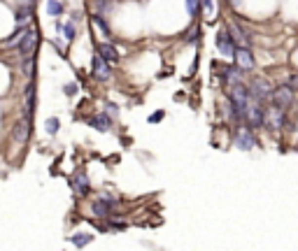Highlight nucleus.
I'll return each instance as SVG.
<instances>
[{"label": "nucleus", "mask_w": 298, "mask_h": 251, "mask_svg": "<svg viewBox=\"0 0 298 251\" xmlns=\"http://www.w3.org/2000/svg\"><path fill=\"white\" fill-rule=\"evenodd\" d=\"M91 68H93V77H96V79H100V82H107V79H110V63H107L100 54L93 56Z\"/></svg>", "instance_id": "nucleus-7"}, {"label": "nucleus", "mask_w": 298, "mask_h": 251, "mask_svg": "<svg viewBox=\"0 0 298 251\" xmlns=\"http://www.w3.org/2000/svg\"><path fill=\"white\" fill-rule=\"evenodd\" d=\"M235 65L240 68V70H245V72H249V70H254V56H252V52H249V47H235Z\"/></svg>", "instance_id": "nucleus-5"}, {"label": "nucleus", "mask_w": 298, "mask_h": 251, "mask_svg": "<svg viewBox=\"0 0 298 251\" xmlns=\"http://www.w3.org/2000/svg\"><path fill=\"white\" fill-rule=\"evenodd\" d=\"M228 2H231V5H233L235 10H238V5H240V0H228Z\"/></svg>", "instance_id": "nucleus-32"}, {"label": "nucleus", "mask_w": 298, "mask_h": 251, "mask_svg": "<svg viewBox=\"0 0 298 251\" xmlns=\"http://www.w3.org/2000/svg\"><path fill=\"white\" fill-rule=\"evenodd\" d=\"M263 126L270 128L273 133L282 130V128L287 126V114H284V109H282V107H277V105L266 107V109H263Z\"/></svg>", "instance_id": "nucleus-2"}, {"label": "nucleus", "mask_w": 298, "mask_h": 251, "mask_svg": "<svg viewBox=\"0 0 298 251\" xmlns=\"http://www.w3.org/2000/svg\"><path fill=\"white\" fill-rule=\"evenodd\" d=\"M63 91H65V95H74V93H77V84H68Z\"/></svg>", "instance_id": "nucleus-28"}, {"label": "nucleus", "mask_w": 298, "mask_h": 251, "mask_svg": "<svg viewBox=\"0 0 298 251\" xmlns=\"http://www.w3.org/2000/svg\"><path fill=\"white\" fill-rule=\"evenodd\" d=\"M161 119H163V112H156V114L149 116V121H151V124H156V121H161Z\"/></svg>", "instance_id": "nucleus-31"}, {"label": "nucleus", "mask_w": 298, "mask_h": 251, "mask_svg": "<svg viewBox=\"0 0 298 251\" xmlns=\"http://www.w3.org/2000/svg\"><path fill=\"white\" fill-rule=\"evenodd\" d=\"M249 93L254 95L256 100H266L273 93V86H270V82H268L266 77H254L252 84H249Z\"/></svg>", "instance_id": "nucleus-4"}, {"label": "nucleus", "mask_w": 298, "mask_h": 251, "mask_svg": "<svg viewBox=\"0 0 298 251\" xmlns=\"http://www.w3.org/2000/svg\"><path fill=\"white\" fill-rule=\"evenodd\" d=\"M228 98H231V105H233V109H235V116H245L247 105H249V100H252L249 89H247V86H240V84H235L233 89L228 91Z\"/></svg>", "instance_id": "nucleus-1"}, {"label": "nucleus", "mask_w": 298, "mask_h": 251, "mask_svg": "<svg viewBox=\"0 0 298 251\" xmlns=\"http://www.w3.org/2000/svg\"><path fill=\"white\" fill-rule=\"evenodd\" d=\"M28 17H31V7H26V5H23L21 10L17 12V21H19V23H23V21L28 19Z\"/></svg>", "instance_id": "nucleus-24"}, {"label": "nucleus", "mask_w": 298, "mask_h": 251, "mask_svg": "<svg viewBox=\"0 0 298 251\" xmlns=\"http://www.w3.org/2000/svg\"><path fill=\"white\" fill-rule=\"evenodd\" d=\"M35 42H37V33L35 31H26L21 37V44H19V52L21 56H31L33 49H35Z\"/></svg>", "instance_id": "nucleus-12"}, {"label": "nucleus", "mask_w": 298, "mask_h": 251, "mask_svg": "<svg viewBox=\"0 0 298 251\" xmlns=\"http://www.w3.org/2000/svg\"><path fill=\"white\" fill-rule=\"evenodd\" d=\"M186 10H189L191 17H196V14H198V2H196V0H186Z\"/></svg>", "instance_id": "nucleus-26"}, {"label": "nucleus", "mask_w": 298, "mask_h": 251, "mask_svg": "<svg viewBox=\"0 0 298 251\" xmlns=\"http://www.w3.org/2000/svg\"><path fill=\"white\" fill-rule=\"evenodd\" d=\"M91 21H93V23H96V26H98V28L103 31V35H107V37H110V28H107L105 19H103L100 14H93V17H91Z\"/></svg>", "instance_id": "nucleus-22"}, {"label": "nucleus", "mask_w": 298, "mask_h": 251, "mask_svg": "<svg viewBox=\"0 0 298 251\" xmlns=\"http://www.w3.org/2000/svg\"><path fill=\"white\" fill-rule=\"evenodd\" d=\"M28 135H31V119H28V121H26V119L17 121L14 130H12V137H14V142H26V140H28Z\"/></svg>", "instance_id": "nucleus-11"}, {"label": "nucleus", "mask_w": 298, "mask_h": 251, "mask_svg": "<svg viewBox=\"0 0 298 251\" xmlns=\"http://www.w3.org/2000/svg\"><path fill=\"white\" fill-rule=\"evenodd\" d=\"M198 33H201L198 28H193V31H189V35H186L184 40H186V42H196V40H198Z\"/></svg>", "instance_id": "nucleus-27"}, {"label": "nucleus", "mask_w": 298, "mask_h": 251, "mask_svg": "<svg viewBox=\"0 0 298 251\" xmlns=\"http://www.w3.org/2000/svg\"><path fill=\"white\" fill-rule=\"evenodd\" d=\"M245 119L252 128H261L263 126V107H261V100L259 103L249 100V105H247V109H245Z\"/></svg>", "instance_id": "nucleus-6"}, {"label": "nucleus", "mask_w": 298, "mask_h": 251, "mask_svg": "<svg viewBox=\"0 0 298 251\" xmlns=\"http://www.w3.org/2000/svg\"><path fill=\"white\" fill-rule=\"evenodd\" d=\"M233 142H235V146H238V149H242V151H249V149L256 144L254 135H252L249 130H245V128H238V130H235Z\"/></svg>", "instance_id": "nucleus-8"}, {"label": "nucleus", "mask_w": 298, "mask_h": 251, "mask_svg": "<svg viewBox=\"0 0 298 251\" xmlns=\"http://www.w3.org/2000/svg\"><path fill=\"white\" fill-rule=\"evenodd\" d=\"M98 54H100L107 63H117L119 61L117 47H114V44H110V42H100V44H98Z\"/></svg>", "instance_id": "nucleus-13"}, {"label": "nucleus", "mask_w": 298, "mask_h": 251, "mask_svg": "<svg viewBox=\"0 0 298 251\" xmlns=\"http://www.w3.org/2000/svg\"><path fill=\"white\" fill-rule=\"evenodd\" d=\"M23 33H26L23 28H17V31H14V35H10V37L5 40V44H7V47H14V44H17V42L23 37Z\"/></svg>", "instance_id": "nucleus-23"}, {"label": "nucleus", "mask_w": 298, "mask_h": 251, "mask_svg": "<svg viewBox=\"0 0 298 251\" xmlns=\"http://www.w3.org/2000/svg\"><path fill=\"white\" fill-rule=\"evenodd\" d=\"M91 240H93V237H91L89 233H77V235H73V237H70V242H73L74 247H86Z\"/></svg>", "instance_id": "nucleus-18"}, {"label": "nucleus", "mask_w": 298, "mask_h": 251, "mask_svg": "<svg viewBox=\"0 0 298 251\" xmlns=\"http://www.w3.org/2000/svg\"><path fill=\"white\" fill-rule=\"evenodd\" d=\"M242 74H245V70H240L238 65H226L222 70V77L226 84H231V86H235V84L242 82Z\"/></svg>", "instance_id": "nucleus-10"}, {"label": "nucleus", "mask_w": 298, "mask_h": 251, "mask_svg": "<svg viewBox=\"0 0 298 251\" xmlns=\"http://www.w3.org/2000/svg\"><path fill=\"white\" fill-rule=\"evenodd\" d=\"M47 12H49L52 17H58V14L63 12V5H61L58 0H47Z\"/></svg>", "instance_id": "nucleus-21"}, {"label": "nucleus", "mask_w": 298, "mask_h": 251, "mask_svg": "<svg viewBox=\"0 0 298 251\" xmlns=\"http://www.w3.org/2000/svg\"><path fill=\"white\" fill-rule=\"evenodd\" d=\"M217 49H219V54H224V56H233L235 54L233 37H231L228 31H219V35H217Z\"/></svg>", "instance_id": "nucleus-9"}, {"label": "nucleus", "mask_w": 298, "mask_h": 251, "mask_svg": "<svg viewBox=\"0 0 298 251\" xmlns=\"http://www.w3.org/2000/svg\"><path fill=\"white\" fill-rule=\"evenodd\" d=\"M228 33H231V37H233L240 47H249V35H247L238 23H231V26H228Z\"/></svg>", "instance_id": "nucleus-15"}, {"label": "nucleus", "mask_w": 298, "mask_h": 251, "mask_svg": "<svg viewBox=\"0 0 298 251\" xmlns=\"http://www.w3.org/2000/svg\"><path fill=\"white\" fill-rule=\"evenodd\" d=\"M23 74H28V77L33 74V61H31V56H23Z\"/></svg>", "instance_id": "nucleus-25"}, {"label": "nucleus", "mask_w": 298, "mask_h": 251, "mask_svg": "<svg viewBox=\"0 0 298 251\" xmlns=\"http://www.w3.org/2000/svg\"><path fill=\"white\" fill-rule=\"evenodd\" d=\"M201 5H203V10L207 12V14L212 12V0H201Z\"/></svg>", "instance_id": "nucleus-30"}, {"label": "nucleus", "mask_w": 298, "mask_h": 251, "mask_svg": "<svg viewBox=\"0 0 298 251\" xmlns=\"http://www.w3.org/2000/svg\"><path fill=\"white\" fill-rule=\"evenodd\" d=\"M294 95H296V91L291 89V86H277V89H273V93H270V100H273V105H277V107H291L294 105Z\"/></svg>", "instance_id": "nucleus-3"}, {"label": "nucleus", "mask_w": 298, "mask_h": 251, "mask_svg": "<svg viewBox=\"0 0 298 251\" xmlns=\"http://www.w3.org/2000/svg\"><path fill=\"white\" fill-rule=\"evenodd\" d=\"M44 128H47V133H49V135H56V133H58V128H61V121H58L56 116H49V119L44 121Z\"/></svg>", "instance_id": "nucleus-19"}, {"label": "nucleus", "mask_w": 298, "mask_h": 251, "mask_svg": "<svg viewBox=\"0 0 298 251\" xmlns=\"http://www.w3.org/2000/svg\"><path fill=\"white\" fill-rule=\"evenodd\" d=\"M58 31L63 33L65 35V40L70 42V40H74V35H77V31H74V23L70 21V23H65V26H58Z\"/></svg>", "instance_id": "nucleus-20"}, {"label": "nucleus", "mask_w": 298, "mask_h": 251, "mask_svg": "<svg viewBox=\"0 0 298 251\" xmlns=\"http://www.w3.org/2000/svg\"><path fill=\"white\" fill-rule=\"evenodd\" d=\"M289 86H291L294 91H298V74H291V77H289Z\"/></svg>", "instance_id": "nucleus-29"}, {"label": "nucleus", "mask_w": 298, "mask_h": 251, "mask_svg": "<svg viewBox=\"0 0 298 251\" xmlns=\"http://www.w3.org/2000/svg\"><path fill=\"white\" fill-rule=\"evenodd\" d=\"M73 188L77 196H86V193H89V177H86L84 172H79V175L73 179Z\"/></svg>", "instance_id": "nucleus-17"}, {"label": "nucleus", "mask_w": 298, "mask_h": 251, "mask_svg": "<svg viewBox=\"0 0 298 251\" xmlns=\"http://www.w3.org/2000/svg\"><path fill=\"white\" fill-rule=\"evenodd\" d=\"M89 126L91 128H96V130H110V126H112V121H110V116L107 114H96V116H91L89 119Z\"/></svg>", "instance_id": "nucleus-16"}, {"label": "nucleus", "mask_w": 298, "mask_h": 251, "mask_svg": "<svg viewBox=\"0 0 298 251\" xmlns=\"http://www.w3.org/2000/svg\"><path fill=\"white\" fill-rule=\"evenodd\" d=\"M112 200H93L91 202V212L96 214V216H100V219H105V216H110V212H112Z\"/></svg>", "instance_id": "nucleus-14"}]
</instances>
